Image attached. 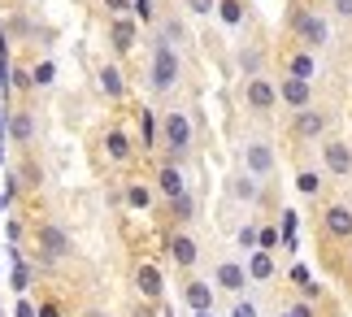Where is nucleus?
I'll list each match as a JSON object with an SVG mask.
<instances>
[{"mask_svg":"<svg viewBox=\"0 0 352 317\" xmlns=\"http://www.w3.org/2000/svg\"><path fill=\"white\" fill-rule=\"evenodd\" d=\"M39 317H61V309L57 305H39Z\"/></svg>","mask_w":352,"mask_h":317,"instance_id":"40","label":"nucleus"},{"mask_svg":"<svg viewBox=\"0 0 352 317\" xmlns=\"http://www.w3.org/2000/svg\"><path fill=\"white\" fill-rule=\"evenodd\" d=\"M243 100L252 113H274L278 109V83H270L265 74H248L243 78Z\"/></svg>","mask_w":352,"mask_h":317,"instance_id":"4","label":"nucleus"},{"mask_svg":"<svg viewBox=\"0 0 352 317\" xmlns=\"http://www.w3.org/2000/svg\"><path fill=\"white\" fill-rule=\"evenodd\" d=\"M104 5H109L113 18H118V13H131V0H104Z\"/></svg>","mask_w":352,"mask_h":317,"instance_id":"38","label":"nucleus"},{"mask_svg":"<svg viewBox=\"0 0 352 317\" xmlns=\"http://www.w3.org/2000/svg\"><path fill=\"white\" fill-rule=\"evenodd\" d=\"M52 78H57V65H52V61H39L35 70H31V83H35V87H48Z\"/></svg>","mask_w":352,"mask_h":317,"instance_id":"27","label":"nucleus"},{"mask_svg":"<svg viewBox=\"0 0 352 317\" xmlns=\"http://www.w3.org/2000/svg\"><path fill=\"white\" fill-rule=\"evenodd\" d=\"M243 270H248L252 283H270L274 278V256H270V248H252L248 261H243Z\"/></svg>","mask_w":352,"mask_h":317,"instance_id":"13","label":"nucleus"},{"mask_svg":"<svg viewBox=\"0 0 352 317\" xmlns=\"http://www.w3.org/2000/svg\"><path fill=\"white\" fill-rule=\"evenodd\" d=\"M0 317H5V313H0Z\"/></svg>","mask_w":352,"mask_h":317,"instance_id":"46","label":"nucleus"},{"mask_svg":"<svg viewBox=\"0 0 352 317\" xmlns=\"http://www.w3.org/2000/svg\"><path fill=\"white\" fill-rule=\"evenodd\" d=\"M292 35L300 39L305 48H327V39H331V26L322 13L314 9H292Z\"/></svg>","mask_w":352,"mask_h":317,"instance_id":"3","label":"nucleus"},{"mask_svg":"<svg viewBox=\"0 0 352 317\" xmlns=\"http://www.w3.org/2000/svg\"><path fill=\"white\" fill-rule=\"evenodd\" d=\"M109 35H113V48L118 52H131L135 48V22L126 18V13H118V18H113V31Z\"/></svg>","mask_w":352,"mask_h":317,"instance_id":"19","label":"nucleus"},{"mask_svg":"<svg viewBox=\"0 0 352 317\" xmlns=\"http://www.w3.org/2000/svg\"><path fill=\"white\" fill-rule=\"evenodd\" d=\"M131 317H157V313H153V309H148V305H140V309H135Z\"/></svg>","mask_w":352,"mask_h":317,"instance_id":"41","label":"nucleus"},{"mask_svg":"<svg viewBox=\"0 0 352 317\" xmlns=\"http://www.w3.org/2000/svg\"><path fill=\"white\" fill-rule=\"evenodd\" d=\"M170 209H174V217H179V222H192V213H196V200L187 196V191H179V196H170Z\"/></svg>","mask_w":352,"mask_h":317,"instance_id":"24","label":"nucleus"},{"mask_svg":"<svg viewBox=\"0 0 352 317\" xmlns=\"http://www.w3.org/2000/svg\"><path fill=\"white\" fill-rule=\"evenodd\" d=\"M256 243L274 252V243H278V230H274V226H261V230H256Z\"/></svg>","mask_w":352,"mask_h":317,"instance_id":"30","label":"nucleus"},{"mask_svg":"<svg viewBox=\"0 0 352 317\" xmlns=\"http://www.w3.org/2000/svg\"><path fill=\"white\" fill-rule=\"evenodd\" d=\"M287 74H296V78H309V83H314V74H318L314 48H296L292 57H287Z\"/></svg>","mask_w":352,"mask_h":317,"instance_id":"17","label":"nucleus"},{"mask_svg":"<svg viewBox=\"0 0 352 317\" xmlns=\"http://www.w3.org/2000/svg\"><path fill=\"white\" fill-rule=\"evenodd\" d=\"M135 292H140L144 300H157L161 292H166V278H161V270L153 265V261L135 265Z\"/></svg>","mask_w":352,"mask_h":317,"instance_id":"11","label":"nucleus"},{"mask_svg":"<svg viewBox=\"0 0 352 317\" xmlns=\"http://www.w3.org/2000/svg\"><path fill=\"white\" fill-rule=\"evenodd\" d=\"M278 105H287L292 113L309 109V105H314V83H309V78H296V74H283V83H278Z\"/></svg>","mask_w":352,"mask_h":317,"instance_id":"5","label":"nucleus"},{"mask_svg":"<svg viewBox=\"0 0 352 317\" xmlns=\"http://www.w3.org/2000/svg\"><path fill=\"white\" fill-rule=\"evenodd\" d=\"M213 13H218L226 26H239L243 22V0H218V9H213Z\"/></svg>","mask_w":352,"mask_h":317,"instance_id":"23","label":"nucleus"},{"mask_svg":"<svg viewBox=\"0 0 352 317\" xmlns=\"http://www.w3.org/2000/svg\"><path fill=\"white\" fill-rule=\"evenodd\" d=\"M231 317H261V313H256V305H252L248 296H235V305H231Z\"/></svg>","mask_w":352,"mask_h":317,"instance_id":"29","label":"nucleus"},{"mask_svg":"<svg viewBox=\"0 0 352 317\" xmlns=\"http://www.w3.org/2000/svg\"><path fill=\"white\" fill-rule=\"evenodd\" d=\"M283 239H287V248L296 243V213H283Z\"/></svg>","mask_w":352,"mask_h":317,"instance_id":"32","label":"nucleus"},{"mask_svg":"<svg viewBox=\"0 0 352 317\" xmlns=\"http://www.w3.org/2000/svg\"><path fill=\"white\" fill-rule=\"evenodd\" d=\"M327 127H331V113H322V109H300V113H296V122H292V135L296 140H322V135H327Z\"/></svg>","mask_w":352,"mask_h":317,"instance_id":"6","label":"nucleus"},{"mask_svg":"<svg viewBox=\"0 0 352 317\" xmlns=\"http://www.w3.org/2000/svg\"><path fill=\"white\" fill-rule=\"evenodd\" d=\"M296 191H300V196H318V191H322V174L300 170V174H296Z\"/></svg>","mask_w":352,"mask_h":317,"instance_id":"25","label":"nucleus"},{"mask_svg":"<svg viewBox=\"0 0 352 317\" xmlns=\"http://www.w3.org/2000/svg\"><path fill=\"white\" fill-rule=\"evenodd\" d=\"M83 317H109V313H104V309H87Z\"/></svg>","mask_w":352,"mask_h":317,"instance_id":"42","label":"nucleus"},{"mask_svg":"<svg viewBox=\"0 0 352 317\" xmlns=\"http://www.w3.org/2000/svg\"><path fill=\"white\" fill-rule=\"evenodd\" d=\"M144 144H148V148L157 144V122H153V113H144Z\"/></svg>","mask_w":352,"mask_h":317,"instance_id":"34","label":"nucleus"},{"mask_svg":"<svg viewBox=\"0 0 352 317\" xmlns=\"http://www.w3.org/2000/svg\"><path fill=\"white\" fill-rule=\"evenodd\" d=\"M26 283H31V270L18 261V252H13V292H26Z\"/></svg>","mask_w":352,"mask_h":317,"instance_id":"28","label":"nucleus"},{"mask_svg":"<svg viewBox=\"0 0 352 317\" xmlns=\"http://www.w3.org/2000/svg\"><path fill=\"white\" fill-rule=\"evenodd\" d=\"M187 9H192V13H200V18H209V13L218 9V0H187Z\"/></svg>","mask_w":352,"mask_h":317,"instance_id":"31","label":"nucleus"},{"mask_svg":"<svg viewBox=\"0 0 352 317\" xmlns=\"http://www.w3.org/2000/svg\"><path fill=\"white\" fill-rule=\"evenodd\" d=\"M126 204H131V209H148V204H153V191H148L144 183H131V191H126Z\"/></svg>","mask_w":352,"mask_h":317,"instance_id":"26","label":"nucleus"},{"mask_svg":"<svg viewBox=\"0 0 352 317\" xmlns=\"http://www.w3.org/2000/svg\"><path fill=\"white\" fill-rule=\"evenodd\" d=\"M231 196H235V200H243V204H252L256 196H261V178L248 174V170L235 174V178H231Z\"/></svg>","mask_w":352,"mask_h":317,"instance_id":"18","label":"nucleus"},{"mask_svg":"<svg viewBox=\"0 0 352 317\" xmlns=\"http://www.w3.org/2000/svg\"><path fill=\"white\" fill-rule=\"evenodd\" d=\"M104 153H109L113 161H131V135L126 131H109L104 135Z\"/></svg>","mask_w":352,"mask_h":317,"instance_id":"20","label":"nucleus"},{"mask_svg":"<svg viewBox=\"0 0 352 317\" xmlns=\"http://www.w3.org/2000/svg\"><path fill=\"white\" fill-rule=\"evenodd\" d=\"M331 5H335V13H340L344 22H352V0H331Z\"/></svg>","mask_w":352,"mask_h":317,"instance_id":"36","label":"nucleus"},{"mask_svg":"<svg viewBox=\"0 0 352 317\" xmlns=\"http://www.w3.org/2000/svg\"><path fill=\"white\" fill-rule=\"evenodd\" d=\"M161 135H166V161L183 165L187 148H192V118L174 109V113H166V122H161Z\"/></svg>","mask_w":352,"mask_h":317,"instance_id":"2","label":"nucleus"},{"mask_svg":"<svg viewBox=\"0 0 352 317\" xmlns=\"http://www.w3.org/2000/svg\"><path fill=\"white\" fill-rule=\"evenodd\" d=\"M179 74H183L179 48H174L170 39H157L153 61H148V83H153V91H174L179 87Z\"/></svg>","mask_w":352,"mask_h":317,"instance_id":"1","label":"nucleus"},{"mask_svg":"<svg viewBox=\"0 0 352 317\" xmlns=\"http://www.w3.org/2000/svg\"><path fill=\"white\" fill-rule=\"evenodd\" d=\"M31 135H35L31 113H13V118H9V140H13V144H31Z\"/></svg>","mask_w":352,"mask_h":317,"instance_id":"22","label":"nucleus"},{"mask_svg":"<svg viewBox=\"0 0 352 317\" xmlns=\"http://www.w3.org/2000/svg\"><path fill=\"white\" fill-rule=\"evenodd\" d=\"M170 256H174V265H183V270H192L196 261H200V248H196V239L192 235H170Z\"/></svg>","mask_w":352,"mask_h":317,"instance_id":"14","label":"nucleus"},{"mask_svg":"<svg viewBox=\"0 0 352 317\" xmlns=\"http://www.w3.org/2000/svg\"><path fill=\"white\" fill-rule=\"evenodd\" d=\"M248 270L239 265V261H222L218 270H213V287H218V292H231V296H243L248 292Z\"/></svg>","mask_w":352,"mask_h":317,"instance_id":"7","label":"nucleus"},{"mask_svg":"<svg viewBox=\"0 0 352 317\" xmlns=\"http://www.w3.org/2000/svg\"><path fill=\"white\" fill-rule=\"evenodd\" d=\"M322 165H327V174L348 178L352 174V148L344 140H327V144H322Z\"/></svg>","mask_w":352,"mask_h":317,"instance_id":"8","label":"nucleus"},{"mask_svg":"<svg viewBox=\"0 0 352 317\" xmlns=\"http://www.w3.org/2000/svg\"><path fill=\"white\" fill-rule=\"evenodd\" d=\"M13 87L26 91V87H35V83H31V74H26V70H13Z\"/></svg>","mask_w":352,"mask_h":317,"instance_id":"37","label":"nucleus"},{"mask_svg":"<svg viewBox=\"0 0 352 317\" xmlns=\"http://www.w3.org/2000/svg\"><path fill=\"white\" fill-rule=\"evenodd\" d=\"M100 91L113 96V100H122V91H126V78H122L118 65H104V70H100Z\"/></svg>","mask_w":352,"mask_h":317,"instance_id":"21","label":"nucleus"},{"mask_svg":"<svg viewBox=\"0 0 352 317\" xmlns=\"http://www.w3.org/2000/svg\"><path fill=\"white\" fill-rule=\"evenodd\" d=\"M183 305L192 309V313L213 309V287H209V283H200V278H192V283L183 287Z\"/></svg>","mask_w":352,"mask_h":317,"instance_id":"15","label":"nucleus"},{"mask_svg":"<svg viewBox=\"0 0 352 317\" xmlns=\"http://www.w3.org/2000/svg\"><path fill=\"white\" fill-rule=\"evenodd\" d=\"M39 252H44L48 261H61L65 252H70V239H65V230L57 222H48L44 230H39Z\"/></svg>","mask_w":352,"mask_h":317,"instance_id":"12","label":"nucleus"},{"mask_svg":"<svg viewBox=\"0 0 352 317\" xmlns=\"http://www.w3.org/2000/svg\"><path fill=\"white\" fill-rule=\"evenodd\" d=\"M239 248H243V252H252V248H256V226H243L239 230Z\"/></svg>","mask_w":352,"mask_h":317,"instance_id":"33","label":"nucleus"},{"mask_svg":"<svg viewBox=\"0 0 352 317\" xmlns=\"http://www.w3.org/2000/svg\"><path fill=\"white\" fill-rule=\"evenodd\" d=\"M287 313H292V317H314V309H309V305H305V300H300V305H292Z\"/></svg>","mask_w":352,"mask_h":317,"instance_id":"39","label":"nucleus"},{"mask_svg":"<svg viewBox=\"0 0 352 317\" xmlns=\"http://www.w3.org/2000/svg\"><path fill=\"white\" fill-rule=\"evenodd\" d=\"M157 191H161V196H179V191H187V178H183V170H179V165H161V170H157Z\"/></svg>","mask_w":352,"mask_h":317,"instance_id":"16","label":"nucleus"},{"mask_svg":"<svg viewBox=\"0 0 352 317\" xmlns=\"http://www.w3.org/2000/svg\"><path fill=\"white\" fill-rule=\"evenodd\" d=\"M13 317H39V309L31 305V300H18V305H13Z\"/></svg>","mask_w":352,"mask_h":317,"instance_id":"35","label":"nucleus"},{"mask_svg":"<svg viewBox=\"0 0 352 317\" xmlns=\"http://www.w3.org/2000/svg\"><path fill=\"white\" fill-rule=\"evenodd\" d=\"M348 265H352V252H348Z\"/></svg>","mask_w":352,"mask_h":317,"instance_id":"45","label":"nucleus"},{"mask_svg":"<svg viewBox=\"0 0 352 317\" xmlns=\"http://www.w3.org/2000/svg\"><path fill=\"white\" fill-rule=\"evenodd\" d=\"M192 317H213V309H205V313H192Z\"/></svg>","mask_w":352,"mask_h":317,"instance_id":"43","label":"nucleus"},{"mask_svg":"<svg viewBox=\"0 0 352 317\" xmlns=\"http://www.w3.org/2000/svg\"><path fill=\"white\" fill-rule=\"evenodd\" d=\"M243 170L256 174L265 183V178L274 174V148H270V144H248V148H243Z\"/></svg>","mask_w":352,"mask_h":317,"instance_id":"9","label":"nucleus"},{"mask_svg":"<svg viewBox=\"0 0 352 317\" xmlns=\"http://www.w3.org/2000/svg\"><path fill=\"white\" fill-rule=\"evenodd\" d=\"M278 317H292V313H278Z\"/></svg>","mask_w":352,"mask_h":317,"instance_id":"44","label":"nucleus"},{"mask_svg":"<svg viewBox=\"0 0 352 317\" xmlns=\"http://www.w3.org/2000/svg\"><path fill=\"white\" fill-rule=\"evenodd\" d=\"M322 230H327L331 239H352V209H348V204H327V213H322Z\"/></svg>","mask_w":352,"mask_h":317,"instance_id":"10","label":"nucleus"}]
</instances>
